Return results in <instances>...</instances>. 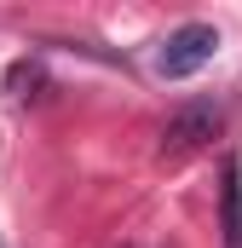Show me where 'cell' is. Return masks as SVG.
<instances>
[{"instance_id":"obj_1","label":"cell","mask_w":242,"mask_h":248,"mask_svg":"<svg viewBox=\"0 0 242 248\" xmlns=\"http://www.w3.org/2000/svg\"><path fill=\"white\" fill-rule=\"evenodd\" d=\"M213 52H219V29H213V23H179V29L162 41V52H156V75H162V81H184V75L208 69Z\"/></svg>"},{"instance_id":"obj_2","label":"cell","mask_w":242,"mask_h":248,"mask_svg":"<svg viewBox=\"0 0 242 248\" xmlns=\"http://www.w3.org/2000/svg\"><path fill=\"white\" fill-rule=\"evenodd\" d=\"M219 127H225V110H219L213 98L179 104V110L167 116V127H162V156H190V150H202Z\"/></svg>"},{"instance_id":"obj_3","label":"cell","mask_w":242,"mask_h":248,"mask_svg":"<svg viewBox=\"0 0 242 248\" xmlns=\"http://www.w3.org/2000/svg\"><path fill=\"white\" fill-rule=\"evenodd\" d=\"M219 225H225V248H242V168L225 162L219 179Z\"/></svg>"},{"instance_id":"obj_4","label":"cell","mask_w":242,"mask_h":248,"mask_svg":"<svg viewBox=\"0 0 242 248\" xmlns=\"http://www.w3.org/2000/svg\"><path fill=\"white\" fill-rule=\"evenodd\" d=\"M23 87H41V63H17L12 69V98H23Z\"/></svg>"}]
</instances>
